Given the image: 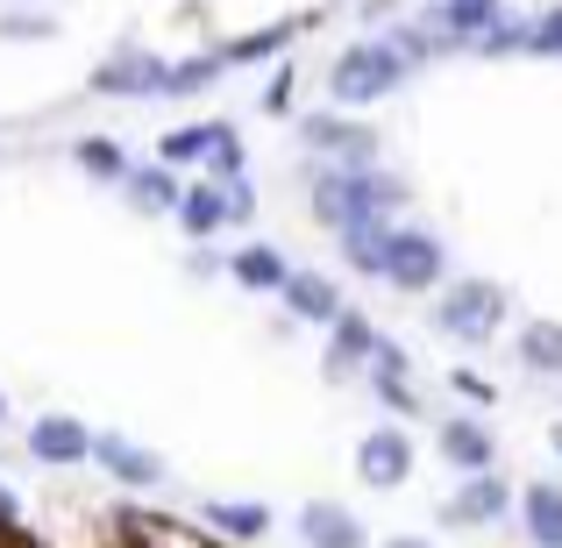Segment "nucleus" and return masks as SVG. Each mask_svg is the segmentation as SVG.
<instances>
[{
  "mask_svg": "<svg viewBox=\"0 0 562 548\" xmlns=\"http://www.w3.org/2000/svg\"><path fill=\"white\" fill-rule=\"evenodd\" d=\"M0 421H8V399H0Z\"/></svg>",
  "mask_w": 562,
  "mask_h": 548,
  "instance_id": "31",
  "label": "nucleus"
},
{
  "mask_svg": "<svg viewBox=\"0 0 562 548\" xmlns=\"http://www.w3.org/2000/svg\"><path fill=\"white\" fill-rule=\"evenodd\" d=\"M441 456H449L456 470H484L492 463V435H484L477 421H449L441 427Z\"/></svg>",
  "mask_w": 562,
  "mask_h": 548,
  "instance_id": "15",
  "label": "nucleus"
},
{
  "mask_svg": "<svg viewBox=\"0 0 562 548\" xmlns=\"http://www.w3.org/2000/svg\"><path fill=\"white\" fill-rule=\"evenodd\" d=\"M398 79H406L398 43H349V51L335 57V71H328V86H335L342 108H371V100H384Z\"/></svg>",
  "mask_w": 562,
  "mask_h": 548,
  "instance_id": "2",
  "label": "nucleus"
},
{
  "mask_svg": "<svg viewBox=\"0 0 562 548\" xmlns=\"http://www.w3.org/2000/svg\"><path fill=\"white\" fill-rule=\"evenodd\" d=\"M406 470H413V441L398 435V427H378V435H363L357 478L371 484V492H392V484H406Z\"/></svg>",
  "mask_w": 562,
  "mask_h": 548,
  "instance_id": "5",
  "label": "nucleus"
},
{
  "mask_svg": "<svg viewBox=\"0 0 562 548\" xmlns=\"http://www.w3.org/2000/svg\"><path fill=\"white\" fill-rule=\"evenodd\" d=\"M285 36H292L285 22H278V29H257V36L228 43V51H221V65H249V57H271V51H285Z\"/></svg>",
  "mask_w": 562,
  "mask_h": 548,
  "instance_id": "23",
  "label": "nucleus"
},
{
  "mask_svg": "<svg viewBox=\"0 0 562 548\" xmlns=\"http://www.w3.org/2000/svg\"><path fill=\"white\" fill-rule=\"evenodd\" d=\"M535 51H541V57H562V8L535 22Z\"/></svg>",
  "mask_w": 562,
  "mask_h": 548,
  "instance_id": "27",
  "label": "nucleus"
},
{
  "mask_svg": "<svg viewBox=\"0 0 562 548\" xmlns=\"http://www.w3.org/2000/svg\"><path fill=\"white\" fill-rule=\"evenodd\" d=\"M392 200H398V186H392V179H378L371 165H342V171H328V179H314V214L328 221L335 235H349V228H378Z\"/></svg>",
  "mask_w": 562,
  "mask_h": 548,
  "instance_id": "1",
  "label": "nucleus"
},
{
  "mask_svg": "<svg viewBox=\"0 0 562 548\" xmlns=\"http://www.w3.org/2000/svg\"><path fill=\"white\" fill-rule=\"evenodd\" d=\"M79 165L93 171V179H128V165H122V150H114L108 136H86L79 143Z\"/></svg>",
  "mask_w": 562,
  "mask_h": 548,
  "instance_id": "25",
  "label": "nucleus"
},
{
  "mask_svg": "<svg viewBox=\"0 0 562 548\" xmlns=\"http://www.w3.org/2000/svg\"><path fill=\"white\" fill-rule=\"evenodd\" d=\"M441 22H449V36H477V29L498 22V0H441Z\"/></svg>",
  "mask_w": 562,
  "mask_h": 548,
  "instance_id": "20",
  "label": "nucleus"
},
{
  "mask_svg": "<svg viewBox=\"0 0 562 548\" xmlns=\"http://www.w3.org/2000/svg\"><path fill=\"white\" fill-rule=\"evenodd\" d=\"M29 449H36V463H79V456H93V435L71 413H50V421H36Z\"/></svg>",
  "mask_w": 562,
  "mask_h": 548,
  "instance_id": "8",
  "label": "nucleus"
},
{
  "mask_svg": "<svg viewBox=\"0 0 562 548\" xmlns=\"http://www.w3.org/2000/svg\"><path fill=\"white\" fill-rule=\"evenodd\" d=\"M300 535L306 548H363V521L335 499H314V506H300Z\"/></svg>",
  "mask_w": 562,
  "mask_h": 548,
  "instance_id": "7",
  "label": "nucleus"
},
{
  "mask_svg": "<svg viewBox=\"0 0 562 548\" xmlns=\"http://www.w3.org/2000/svg\"><path fill=\"white\" fill-rule=\"evenodd\" d=\"M392 548H435V541H420V535H398Z\"/></svg>",
  "mask_w": 562,
  "mask_h": 548,
  "instance_id": "30",
  "label": "nucleus"
},
{
  "mask_svg": "<svg viewBox=\"0 0 562 548\" xmlns=\"http://www.w3.org/2000/svg\"><path fill=\"white\" fill-rule=\"evenodd\" d=\"M384 278H392L398 292L441 286V243L427 228H392V235H384Z\"/></svg>",
  "mask_w": 562,
  "mask_h": 548,
  "instance_id": "4",
  "label": "nucleus"
},
{
  "mask_svg": "<svg viewBox=\"0 0 562 548\" xmlns=\"http://www.w3.org/2000/svg\"><path fill=\"white\" fill-rule=\"evenodd\" d=\"M206 521H214L221 535H263L271 513H263V506H206Z\"/></svg>",
  "mask_w": 562,
  "mask_h": 548,
  "instance_id": "24",
  "label": "nucleus"
},
{
  "mask_svg": "<svg viewBox=\"0 0 562 548\" xmlns=\"http://www.w3.org/2000/svg\"><path fill=\"white\" fill-rule=\"evenodd\" d=\"M214 71H221V51L214 57H192V65H165V86H157V93H200Z\"/></svg>",
  "mask_w": 562,
  "mask_h": 548,
  "instance_id": "22",
  "label": "nucleus"
},
{
  "mask_svg": "<svg viewBox=\"0 0 562 548\" xmlns=\"http://www.w3.org/2000/svg\"><path fill=\"white\" fill-rule=\"evenodd\" d=\"M285 306H292L300 321H335V314H342L335 286H328V278H314V271H292V278H285Z\"/></svg>",
  "mask_w": 562,
  "mask_h": 548,
  "instance_id": "12",
  "label": "nucleus"
},
{
  "mask_svg": "<svg viewBox=\"0 0 562 548\" xmlns=\"http://www.w3.org/2000/svg\"><path fill=\"white\" fill-rule=\"evenodd\" d=\"M179 221H186V235H214L221 221H235L228 214V186H192L179 200Z\"/></svg>",
  "mask_w": 562,
  "mask_h": 548,
  "instance_id": "14",
  "label": "nucleus"
},
{
  "mask_svg": "<svg viewBox=\"0 0 562 548\" xmlns=\"http://www.w3.org/2000/svg\"><path fill=\"white\" fill-rule=\"evenodd\" d=\"M285 264H278V249H235V286H249V292H285Z\"/></svg>",
  "mask_w": 562,
  "mask_h": 548,
  "instance_id": "17",
  "label": "nucleus"
},
{
  "mask_svg": "<svg viewBox=\"0 0 562 548\" xmlns=\"http://www.w3.org/2000/svg\"><path fill=\"white\" fill-rule=\"evenodd\" d=\"M157 86H165V65H157L150 51H114L108 65L93 71V93H108V100H122V93H136V100H150Z\"/></svg>",
  "mask_w": 562,
  "mask_h": 548,
  "instance_id": "6",
  "label": "nucleus"
},
{
  "mask_svg": "<svg viewBox=\"0 0 562 548\" xmlns=\"http://www.w3.org/2000/svg\"><path fill=\"white\" fill-rule=\"evenodd\" d=\"M484 51H492V57H506V51H535V22H506V14H498L492 36H484Z\"/></svg>",
  "mask_w": 562,
  "mask_h": 548,
  "instance_id": "26",
  "label": "nucleus"
},
{
  "mask_svg": "<svg viewBox=\"0 0 562 548\" xmlns=\"http://www.w3.org/2000/svg\"><path fill=\"white\" fill-rule=\"evenodd\" d=\"M328 328H335V343H328V378H342V370H357L363 357H378V335H371V321H363V314H335Z\"/></svg>",
  "mask_w": 562,
  "mask_h": 548,
  "instance_id": "10",
  "label": "nucleus"
},
{
  "mask_svg": "<svg viewBox=\"0 0 562 548\" xmlns=\"http://www.w3.org/2000/svg\"><path fill=\"white\" fill-rule=\"evenodd\" d=\"M14 513H22V506H14V492H0V527H8Z\"/></svg>",
  "mask_w": 562,
  "mask_h": 548,
  "instance_id": "29",
  "label": "nucleus"
},
{
  "mask_svg": "<svg viewBox=\"0 0 562 548\" xmlns=\"http://www.w3.org/2000/svg\"><path fill=\"white\" fill-rule=\"evenodd\" d=\"M93 456L114 470L122 484H157L165 478V463H157L150 449H136V441H122V435H93Z\"/></svg>",
  "mask_w": 562,
  "mask_h": 548,
  "instance_id": "9",
  "label": "nucleus"
},
{
  "mask_svg": "<svg viewBox=\"0 0 562 548\" xmlns=\"http://www.w3.org/2000/svg\"><path fill=\"white\" fill-rule=\"evenodd\" d=\"M235 136V128L228 122H200V128H171V136L165 143H157V157H165V165L171 171H179V165H200V157H214L221 150V143H228Z\"/></svg>",
  "mask_w": 562,
  "mask_h": 548,
  "instance_id": "11",
  "label": "nucleus"
},
{
  "mask_svg": "<svg viewBox=\"0 0 562 548\" xmlns=\"http://www.w3.org/2000/svg\"><path fill=\"white\" fill-rule=\"evenodd\" d=\"M498 513H506V484L484 478V470L449 499V521H470V527H477V521H498Z\"/></svg>",
  "mask_w": 562,
  "mask_h": 548,
  "instance_id": "13",
  "label": "nucleus"
},
{
  "mask_svg": "<svg viewBox=\"0 0 562 548\" xmlns=\"http://www.w3.org/2000/svg\"><path fill=\"white\" fill-rule=\"evenodd\" d=\"M520 357L535 370H562V328H555V321H535V328L520 335Z\"/></svg>",
  "mask_w": 562,
  "mask_h": 548,
  "instance_id": "21",
  "label": "nucleus"
},
{
  "mask_svg": "<svg viewBox=\"0 0 562 548\" xmlns=\"http://www.w3.org/2000/svg\"><path fill=\"white\" fill-rule=\"evenodd\" d=\"M527 527L541 548H562V492L555 484H527Z\"/></svg>",
  "mask_w": 562,
  "mask_h": 548,
  "instance_id": "18",
  "label": "nucleus"
},
{
  "mask_svg": "<svg viewBox=\"0 0 562 548\" xmlns=\"http://www.w3.org/2000/svg\"><path fill=\"white\" fill-rule=\"evenodd\" d=\"M128 200L143 206V214H165V206H179V186H171V171H128Z\"/></svg>",
  "mask_w": 562,
  "mask_h": 548,
  "instance_id": "19",
  "label": "nucleus"
},
{
  "mask_svg": "<svg viewBox=\"0 0 562 548\" xmlns=\"http://www.w3.org/2000/svg\"><path fill=\"white\" fill-rule=\"evenodd\" d=\"M498 314H506V292L484 286V278H463V286H449V292H441V306H435L441 335H456V343H484V335L498 328Z\"/></svg>",
  "mask_w": 562,
  "mask_h": 548,
  "instance_id": "3",
  "label": "nucleus"
},
{
  "mask_svg": "<svg viewBox=\"0 0 562 548\" xmlns=\"http://www.w3.org/2000/svg\"><path fill=\"white\" fill-rule=\"evenodd\" d=\"M306 143H321V150H335L342 165H371V128H342V122H306Z\"/></svg>",
  "mask_w": 562,
  "mask_h": 548,
  "instance_id": "16",
  "label": "nucleus"
},
{
  "mask_svg": "<svg viewBox=\"0 0 562 548\" xmlns=\"http://www.w3.org/2000/svg\"><path fill=\"white\" fill-rule=\"evenodd\" d=\"M0 36H22V43H36V36H50V22H43V14H14V22H0Z\"/></svg>",
  "mask_w": 562,
  "mask_h": 548,
  "instance_id": "28",
  "label": "nucleus"
}]
</instances>
